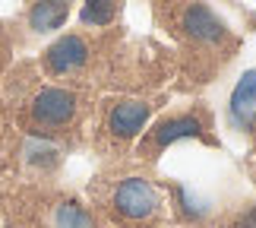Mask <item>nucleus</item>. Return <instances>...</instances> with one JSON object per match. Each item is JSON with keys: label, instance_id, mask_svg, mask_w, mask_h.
Here are the masks:
<instances>
[{"label": "nucleus", "instance_id": "f257e3e1", "mask_svg": "<svg viewBox=\"0 0 256 228\" xmlns=\"http://www.w3.org/2000/svg\"><path fill=\"white\" fill-rule=\"evenodd\" d=\"M114 203V212L126 222H142V219H152L158 212V190H155L152 181L146 177H124L117 184V190L111 196Z\"/></svg>", "mask_w": 256, "mask_h": 228}, {"label": "nucleus", "instance_id": "f03ea898", "mask_svg": "<svg viewBox=\"0 0 256 228\" xmlns=\"http://www.w3.org/2000/svg\"><path fill=\"white\" fill-rule=\"evenodd\" d=\"M32 117L44 127H64L76 117V95L70 89L60 86H48L35 95L32 102Z\"/></svg>", "mask_w": 256, "mask_h": 228}, {"label": "nucleus", "instance_id": "7ed1b4c3", "mask_svg": "<svg viewBox=\"0 0 256 228\" xmlns=\"http://www.w3.org/2000/svg\"><path fill=\"white\" fill-rule=\"evenodd\" d=\"M149 117H152V105L136 102V98H124L108 111V130L117 140H133L136 133L146 130Z\"/></svg>", "mask_w": 256, "mask_h": 228}, {"label": "nucleus", "instance_id": "20e7f679", "mask_svg": "<svg viewBox=\"0 0 256 228\" xmlns=\"http://www.w3.org/2000/svg\"><path fill=\"white\" fill-rule=\"evenodd\" d=\"M202 136H206V124L200 114H177V117H164V121L155 124L152 143L155 149H164V146H174L180 140H202Z\"/></svg>", "mask_w": 256, "mask_h": 228}, {"label": "nucleus", "instance_id": "39448f33", "mask_svg": "<svg viewBox=\"0 0 256 228\" xmlns=\"http://www.w3.org/2000/svg\"><path fill=\"white\" fill-rule=\"evenodd\" d=\"M88 61V45L82 42L80 35H64L48 48L44 54V64L54 76H64V73H73Z\"/></svg>", "mask_w": 256, "mask_h": 228}, {"label": "nucleus", "instance_id": "423d86ee", "mask_svg": "<svg viewBox=\"0 0 256 228\" xmlns=\"http://www.w3.org/2000/svg\"><path fill=\"white\" fill-rule=\"evenodd\" d=\"M184 29H186V35H190L193 42H202V45H215V42H222V38L228 35L224 23L206 4H190L184 10Z\"/></svg>", "mask_w": 256, "mask_h": 228}, {"label": "nucleus", "instance_id": "0eeeda50", "mask_svg": "<svg viewBox=\"0 0 256 228\" xmlns=\"http://www.w3.org/2000/svg\"><path fill=\"white\" fill-rule=\"evenodd\" d=\"M228 117L238 130L253 124V117H256V70H247L240 76V83L234 86L231 102H228Z\"/></svg>", "mask_w": 256, "mask_h": 228}, {"label": "nucleus", "instance_id": "6e6552de", "mask_svg": "<svg viewBox=\"0 0 256 228\" xmlns=\"http://www.w3.org/2000/svg\"><path fill=\"white\" fill-rule=\"evenodd\" d=\"M70 4L73 0H38V4L28 10V26L35 32H54L66 23L70 16Z\"/></svg>", "mask_w": 256, "mask_h": 228}, {"label": "nucleus", "instance_id": "1a4fd4ad", "mask_svg": "<svg viewBox=\"0 0 256 228\" xmlns=\"http://www.w3.org/2000/svg\"><path fill=\"white\" fill-rule=\"evenodd\" d=\"M117 13V0H86L82 23L86 26H108Z\"/></svg>", "mask_w": 256, "mask_h": 228}, {"label": "nucleus", "instance_id": "9d476101", "mask_svg": "<svg viewBox=\"0 0 256 228\" xmlns=\"http://www.w3.org/2000/svg\"><path fill=\"white\" fill-rule=\"evenodd\" d=\"M57 228H95V222L80 203H64L57 209Z\"/></svg>", "mask_w": 256, "mask_h": 228}, {"label": "nucleus", "instance_id": "9b49d317", "mask_svg": "<svg viewBox=\"0 0 256 228\" xmlns=\"http://www.w3.org/2000/svg\"><path fill=\"white\" fill-rule=\"evenodd\" d=\"M174 196H177V212H180L184 219H202V215L209 212V206H206L200 196H193L186 187H174Z\"/></svg>", "mask_w": 256, "mask_h": 228}, {"label": "nucleus", "instance_id": "f8f14e48", "mask_svg": "<svg viewBox=\"0 0 256 228\" xmlns=\"http://www.w3.org/2000/svg\"><path fill=\"white\" fill-rule=\"evenodd\" d=\"M234 228H256V206H250L247 212H240L238 222H234Z\"/></svg>", "mask_w": 256, "mask_h": 228}, {"label": "nucleus", "instance_id": "ddd939ff", "mask_svg": "<svg viewBox=\"0 0 256 228\" xmlns=\"http://www.w3.org/2000/svg\"><path fill=\"white\" fill-rule=\"evenodd\" d=\"M253 127H256V117H253Z\"/></svg>", "mask_w": 256, "mask_h": 228}]
</instances>
